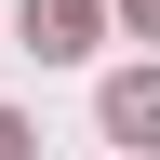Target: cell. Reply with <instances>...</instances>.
<instances>
[{"mask_svg":"<svg viewBox=\"0 0 160 160\" xmlns=\"http://www.w3.org/2000/svg\"><path fill=\"white\" fill-rule=\"evenodd\" d=\"M27 53H93V0H27Z\"/></svg>","mask_w":160,"mask_h":160,"instance_id":"obj_1","label":"cell"},{"mask_svg":"<svg viewBox=\"0 0 160 160\" xmlns=\"http://www.w3.org/2000/svg\"><path fill=\"white\" fill-rule=\"evenodd\" d=\"M0 160H27V120H0Z\"/></svg>","mask_w":160,"mask_h":160,"instance_id":"obj_3","label":"cell"},{"mask_svg":"<svg viewBox=\"0 0 160 160\" xmlns=\"http://www.w3.org/2000/svg\"><path fill=\"white\" fill-rule=\"evenodd\" d=\"M107 133H120V147H160V80H147V67L107 80Z\"/></svg>","mask_w":160,"mask_h":160,"instance_id":"obj_2","label":"cell"},{"mask_svg":"<svg viewBox=\"0 0 160 160\" xmlns=\"http://www.w3.org/2000/svg\"><path fill=\"white\" fill-rule=\"evenodd\" d=\"M133 27H160V0H133Z\"/></svg>","mask_w":160,"mask_h":160,"instance_id":"obj_4","label":"cell"}]
</instances>
